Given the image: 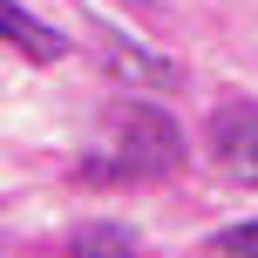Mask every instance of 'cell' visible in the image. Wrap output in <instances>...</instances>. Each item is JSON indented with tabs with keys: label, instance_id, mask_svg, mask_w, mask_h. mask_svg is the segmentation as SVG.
I'll return each instance as SVG.
<instances>
[{
	"label": "cell",
	"instance_id": "3957f363",
	"mask_svg": "<svg viewBox=\"0 0 258 258\" xmlns=\"http://www.w3.org/2000/svg\"><path fill=\"white\" fill-rule=\"evenodd\" d=\"M0 41H7L14 54H27V61H61L68 41L54 34V27H41L34 14H21L14 0H0Z\"/></svg>",
	"mask_w": 258,
	"mask_h": 258
},
{
	"label": "cell",
	"instance_id": "6da1fadb",
	"mask_svg": "<svg viewBox=\"0 0 258 258\" xmlns=\"http://www.w3.org/2000/svg\"><path fill=\"white\" fill-rule=\"evenodd\" d=\"M183 129L156 102H116L109 109V156L75 163V183H150L183 170Z\"/></svg>",
	"mask_w": 258,
	"mask_h": 258
},
{
	"label": "cell",
	"instance_id": "5b68a950",
	"mask_svg": "<svg viewBox=\"0 0 258 258\" xmlns=\"http://www.w3.org/2000/svg\"><path fill=\"white\" fill-rule=\"evenodd\" d=\"M68 245L75 251H136V231H122V224H82Z\"/></svg>",
	"mask_w": 258,
	"mask_h": 258
},
{
	"label": "cell",
	"instance_id": "8992f818",
	"mask_svg": "<svg viewBox=\"0 0 258 258\" xmlns=\"http://www.w3.org/2000/svg\"><path fill=\"white\" fill-rule=\"evenodd\" d=\"M211 251H258V218L251 224H224V231L211 238Z\"/></svg>",
	"mask_w": 258,
	"mask_h": 258
},
{
	"label": "cell",
	"instance_id": "7a4b0ae2",
	"mask_svg": "<svg viewBox=\"0 0 258 258\" xmlns=\"http://www.w3.org/2000/svg\"><path fill=\"white\" fill-rule=\"evenodd\" d=\"M211 163L224 170L231 183H258V102H224L218 116H211Z\"/></svg>",
	"mask_w": 258,
	"mask_h": 258
},
{
	"label": "cell",
	"instance_id": "277c9868",
	"mask_svg": "<svg viewBox=\"0 0 258 258\" xmlns=\"http://www.w3.org/2000/svg\"><path fill=\"white\" fill-rule=\"evenodd\" d=\"M102 61L109 68H116V75L122 82H143V89H183V68L177 61H156V54H136V48H129V41H109V48H102Z\"/></svg>",
	"mask_w": 258,
	"mask_h": 258
}]
</instances>
